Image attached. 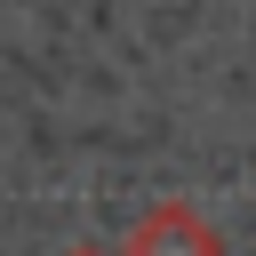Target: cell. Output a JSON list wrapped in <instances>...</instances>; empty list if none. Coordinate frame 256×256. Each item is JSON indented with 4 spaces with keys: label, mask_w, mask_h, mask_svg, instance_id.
Returning <instances> with one entry per match:
<instances>
[{
    "label": "cell",
    "mask_w": 256,
    "mask_h": 256,
    "mask_svg": "<svg viewBox=\"0 0 256 256\" xmlns=\"http://www.w3.org/2000/svg\"><path fill=\"white\" fill-rule=\"evenodd\" d=\"M120 256H232V248H224V232H216L192 200H152V208L128 224Z\"/></svg>",
    "instance_id": "cell-1"
},
{
    "label": "cell",
    "mask_w": 256,
    "mask_h": 256,
    "mask_svg": "<svg viewBox=\"0 0 256 256\" xmlns=\"http://www.w3.org/2000/svg\"><path fill=\"white\" fill-rule=\"evenodd\" d=\"M64 256H104V248H64Z\"/></svg>",
    "instance_id": "cell-2"
}]
</instances>
